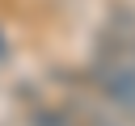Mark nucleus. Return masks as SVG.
<instances>
[{
  "instance_id": "nucleus-1",
  "label": "nucleus",
  "mask_w": 135,
  "mask_h": 126,
  "mask_svg": "<svg viewBox=\"0 0 135 126\" xmlns=\"http://www.w3.org/2000/svg\"><path fill=\"white\" fill-rule=\"evenodd\" d=\"M55 88H59V101L68 105V113H72L80 126H131V122L93 88V80L84 76V67H59V71H55Z\"/></svg>"
},
{
  "instance_id": "nucleus-3",
  "label": "nucleus",
  "mask_w": 135,
  "mask_h": 126,
  "mask_svg": "<svg viewBox=\"0 0 135 126\" xmlns=\"http://www.w3.org/2000/svg\"><path fill=\"white\" fill-rule=\"evenodd\" d=\"M17 101L25 105V126H80L59 97H46L38 84H17Z\"/></svg>"
},
{
  "instance_id": "nucleus-4",
  "label": "nucleus",
  "mask_w": 135,
  "mask_h": 126,
  "mask_svg": "<svg viewBox=\"0 0 135 126\" xmlns=\"http://www.w3.org/2000/svg\"><path fill=\"white\" fill-rule=\"evenodd\" d=\"M0 63H8V38H4V29H0Z\"/></svg>"
},
{
  "instance_id": "nucleus-2",
  "label": "nucleus",
  "mask_w": 135,
  "mask_h": 126,
  "mask_svg": "<svg viewBox=\"0 0 135 126\" xmlns=\"http://www.w3.org/2000/svg\"><path fill=\"white\" fill-rule=\"evenodd\" d=\"M84 76L93 80V88L135 126V71L122 63V59H114V55H105V50H89V63H84Z\"/></svg>"
}]
</instances>
